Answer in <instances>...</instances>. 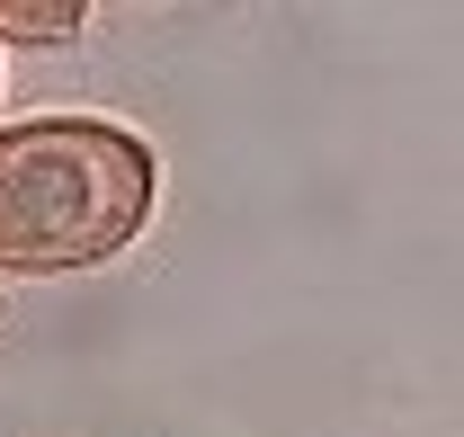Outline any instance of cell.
Returning <instances> with one entry per match:
<instances>
[{"instance_id":"2","label":"cell","mask_w":464,"mask_h":437,"mask_svg":"<svg viewBox=\"0 0 464 437\" xmlns=\"http://www.w3.org/2000/svg\"><path fill=\"white\" fill-rule=\"evenodd\" d=\"M90 27L81 0H0V45H72Z\"/></svg>"},{"instance_id":"1","label":"cell","mask_w":464,"mask_h":437,"mask_svg":"<svg viewBox=\"0 0 464 437\" xmlns=\"http://www.w3.org/2000/svg\"><path fill=\"white\" fill-rule=\"evenodd\" d=\"M161 197V152L116 116L0 125V277H63L116 259Z\"/></svg>"}]
</instances>
